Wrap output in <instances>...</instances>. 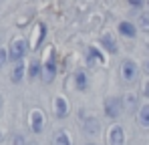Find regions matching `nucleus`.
Instances as JSON below:
<instances>
[{
    "instance_id": "nucleus-1",
    "label": "nucleus",
    "mask_w": 149,
    "mask_h": 145,
    "mask_svg": "<svg viewBox=\"0 0 149 145\" xmlns=\"http://www.w3.org/2000/svg\"><path fill=\"white\" fill-rule=\"evenodd\" d=\"M123 99L121 97H109L107 101H105V115L109 117V119H117V117H121L123 115Z\"/></svg>"
},
{
    "instance_id": "nucleus-2",
    "label": "nucleus",
    "mask_w": 149,
    "mask_h": 145,
    "mask_svg": "<svg viewBox=\"0 0 149 145\" xmlns=\"http://www.w3.org/2000/svg\"><path fill=\"white\" fill-rule=\"evenodd\" d=\"M24 50H26V43H24V38H14L12 43H10V50H8V59L10 61H20L22 56H24Z\"/></svg>"
},
{
    "instance_id": "nucleus-3",
    "label": "nucleus",
    "mask_w": 149,
    "mask_h": 145,
    "mask_svg": "<svg viewBox=\"0 0 149 145\" xmlns=\"http://www.w3.org/2000/svg\"><path fill=\"white\" fill-rule=\"evenodd\" d=\"M139 75V69H137V63L135 61H125L121 65V77H123L125 83H133Z\"/></svg>"
},
{
    "instance_id": "nucleus-4",
    "label": "nucleus",
    "mask_w": 149,
    "mask_h": 145,
    "mask_svg": "<svg viewBox=\"0 0 149 145\" xmlns=\"http://www.w3.org/2000/svg\"><path fill=\"white\" fill-rule=\"evenodd\" d=\"M28 123H30V129L34 133H40L42 127H45V113L40 109H32L30 111V117H28Z\"/></svg>"
},
{
    "instance_id": "nucleus-5",
    "label": "nucleus",
    "mask_w": 149,
    "mask_h": 145,
    "mask_svg": "<svg viewBox=\"0 0 149 145\" xmlns=\"http://www.w3.org/2000/svg\"><path fill=\"white\" fill-rule=\"evenodd\" d=\"M107 141L109 145H125V131L121 125H113L109 129V135H107Z\"/></svg>"
},
{
    "instance_id": "nucleus-6",
    "label": "nucleus",
    "mask_w": 149,
    "mask_h": 145,
    "mask_svg": "<svg viewBox=\"0 0 149 145\" xmlns=\"http://www.w3.org/2000/svg\"><path fill=\"white\" fill-rule=\"evenodd\" d=\"M54 113H56L58 119H65L69 115V103H67L65 97H56L54 99Z\"/></svg>"
},
{
    "instance_id": "nucleus-7",
    "label": "nucleus",
    "mask_w": 149,
    "mask_h": 145,
    "mask_svg": "<svg viewBox=\"0 0 149 145\" xmlns=\"http://www.w3.org/2000/svg\"><path fill=\"white\" fill-rule=\"evenodd\" d=\"M56 77V63H54V52L50 50L49 59H47V63H45V79L47 81H52Z\"/></svg>"
},
{
    "instance_id": "nucleus-8",
    "label": "nucleus",
    "mask_w": 149,
    "mask_h": 145,
    "mask_svg": "<svg viewBox=\"0 0 149 145\" xmlns=\"http://www.w3.org/2000/svg\"><path fill=\"white\" fill-rule=\"evenodd\" d=\"M52 145H73V139L67 131H56L52 135Z\"/></svg>"
},
{
    "instance_id": "nucleus-9",
    "label": "nucleus",
    "mask_w": 149,
    "mask_h": 145,
    "mask_svg": "<svg viewBox=\"0 0 149 145\" xmlns=\"http://www.w3.org/2000/svg\"><path fill=\"white\" fill-rule=\"evenodd\" d=\"M119 32L123 36H127V38H133L137 34V28H135V24H131L129 20H123V22L119 24Z\"/></svg>"
},
{
    "instance_id": "nucleus-10",
    "label": "nucleus",
    "mask_w": 149,
    "mask_h": 145,
    "mask_svg": "<svg viewBox=\"0 0 149 145\" xmlns=\"http://www.w3.org/2000/svg\"><path fill=\"white\" fill-rule=\"evenodd\" d=\"M101 129V123L99 119H95V117H89V119H85V131L89 133V135H97Z\"/></svg>"
},
{
    "instance_id": "nucleus-11",
    "label": "nucleus",
    "mask_w": 149,
    "mask_h": 145,
    "mask_svg": "<svg viewBox=\"0 0 149 145\" xmlns=\"http://www.w3.org/2000/svg\"><path fill=\"white\" fill-rule=\"evenodd\" d=\"M137 121L141 127H149V103L139 107V113H137Z\"/></svg>"
},
{
    "instance_id": "nucleus-12",
    "label": "nucleus",
    "mask_w": 149,
    "mask_h": 145,
    "mask_svg": "<svg viewBox=\"0 0 149 145\" xmlns=\"http://www.w3.org/2000/svg\"><path fill=\"white\" fill-rule=\"evenodd\" d=\"M101 45L107 48L109 52H117V43H115L113 34H109V32H105V34L101 36Z\"/></svg>"
},
{
    "instance_id": "nucleus-13",
    "label": "nucleus",
    "mask_w": 149,
    "mask_h": 145,
    "mask_svg": "<svg viewBox=\"0 0 149 145\" xmlns=\"http://www.w3.org/2000/svg\"><path fill=\"white\" fill-rule=\"evenodd\" d=\"M89 65H93V67L105 65V56L101 54L97 48H89Z\"/></svg>"
},
{
    "instance_id": "nucleus-14",
    "label": "nucleus",
    "mask_w": 149,
    "mask_h": 145,
    "mask_svg": "<svg viewBox=\"0 0 149 145\" xmlns=\"http://www.w3.org/2000/svg\"><path fill=\"white\" fill-rule=\"evenodd\" d=\"M74 87L81 91V89H87L89 87V79H87V72L79 71L77 75H74Z\"/></svg>"
},
{
    "instance_id": "nucleus-15",
    "label": "nucleus",
    "mask_w": 149,
    "mask_h": 145,
    "mask_svg": "<svg viewBox=\"0 0 149 145\" xmlns=\"http://www.w3.org/2000/svg\"><path fill=\"white\" fill-rule=\"evenodd\" d=\"M22 79H24V65L18 61V65L12 69V81H14V83H20Z\"/></svg>"
},
{
    "instance_id": "nucleus-16",
    "label": "nucleus",
    "mask_w": 149,
    "mask_h": 145,
    "mask_svg": "<svg viewBox=\"0 0 149 145\" xmlns=\"http://www.w3.org/2000/svg\"><path fill=\"white\" fill-rule=\"evenodd\" d=\"M123 105L127 109H133V107L137 105V95H135V93H127L125 99H123Z\"/></svg>"
},
{
    "instance_id": "nucleus-17",
    "label": "nucleus",
    "mask_w": 149,
    "mask_h": 145,
    "mask_svg": "<svg viewBox=\"0 0 149 145\" xmlns=\"http://www.w3.org/2000/svg\"><path fill=\"white\" fill-rule=\"evenodd\" d=\"M38 72H40V65H38V63H30V69H28V75H30V79L38 77Z\"/></svg>"
},
{
    "instance_id": "nucleus-18",
    "label": "nucleus",
    "mask_w": 149,
    "mask_h": 145,
    "mask_svg": "<svg viewBox=\"0 0 149 145\" xmlns=\"http://www.w3.org/2000/svg\"><path fill=\"white\" fill-rule=\"evenodd\" d=\"M6 61H8V50L0 47V69H2V67L6 65Z\"/></svg>"
},
{
    "instance_id": "nucleus-19",
    "label": "nucleus",
    "mask_w": 149,
    "mask_h": 145,
    "mask_svg": "<svg viewBox=\"0 0 149 145\" xmlns=\"http://www.w3.org/2000/svg\"><path fill=\"white\" fill-rule=\"evenodd\" d=\"M139 24H141L143 30H149V14H143V16L139 18Z\"/></svg>"
},
{
    "instance_id": "nucleus-20",
    "label": "nucleus",
    "mask_w": 149,
    "mask_h": 145,
    "mask_svg": "<svg viewBox=\"0 0 149 145\" xmlns=\"http://www.w3.org/2000/svg\"><path fill=\"white\" fill-rule=\"evenodd\" d=\"M26 141H24V137L22 135H14L12 137V145H24Z\"/></svg>"
},
{
    "instance_id": "nucleus-21",
    "label": "nucleus",
    "mask_w": 149,
    "mask_h": 145,
    "mask_svg": "<svg viewBox=\"0 0 149 145\" xmlns=\"http://www.w3.org/2000/svg\"><path fill=\"white\" fill-rule=\"evenodd\" d=\"M143 91H145V95L149 97V81H147V83H145V87H143Z\"/></svg>"
},
{
    "instance_id": "nucleus-22",
    "label": "nucleus",
    "mask_w": 149,
    "mask_h": 145,
    "mask_svg": "<svg viewBox=\"0 0 149 145\" xmlns=\"http://www.w3.org/2000/svg\"><path fill=\"white\" fill-rule=\"evenodd\" d=\"M143 71H145V75H149V63L145 65V67H143Z\"/></svg>"
},
{
    "instance_id": "nucleus-23",
    "label": "nucleus",
    "mask_w": 149,
    "mask_h": 145,
    "mask_svg": "<svg viewBox=\"0 0 149 145\" xmlns=\"http://www.w3.org/2000/svg\"><path fill=\"white\" fill-rule=\"evenodd\" d=\"M2 105H4V101H2V95H0V111H2Z\"/></svg>"
},
{
    "instance_id": "nucleus-24",
    "label": "nucleus",
    "mask_w": 149,
    "mask_h": 145,
    "mask_svg": "<svg viewBox=\"0 0 149 145\" xmlns=\"http://www.w3.org/2000/svg\"><path fill=\"white\" fill-rule=\"evenodd\" d=\"M147 47H149V38H147Z\"/></svg>"
},
{
    "instance_id": "nucleus-25",
    "label": "nucleus",
    "mask_w": 149,
    "mask_h": 145,
    "mask_svg": "<svg viewBox=\"0 0 149 145\" xmlns=\"http://www.w3.org/2000/svg\"><path fill=\"white\" fill-rule=\"evenodd\" d=\"M87 145H95V143H87Z\"/></svg>"
}]
</instances>
